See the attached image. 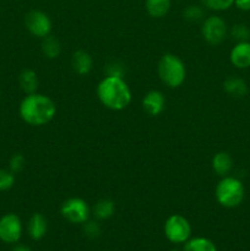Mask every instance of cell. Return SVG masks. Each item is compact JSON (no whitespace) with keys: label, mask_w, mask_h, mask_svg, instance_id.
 Instances as JSON below:
<instances>
[{"label":"cell","mask_w":250,"mask_h":251,"mask_svg":"<svg viewBox=\"0 0 250 251\" xmlns=\"http://www.w3.org/2000/svg\"><path fill=\"white\" fill-rule=\"evenodd\" d=\"M20 117L26 124L42 126L53 120L56 114V105L48 96L41 93L27 95L19 107Z\"/></svg>","instance_id":"6da1fadb"},{"label":"cell","mask_w":250,"mask_h":251,"mask_svg":"<svg viewBox=\"0 0 250 251\" xmlns=\"http://www.w3.org/2000/svg\"><path fill=\"white\" fill-rule=\"evenodd\" d=\"M100 102L110 110H123L131 102V91L119 76H105L97 86Z\"/></svg>","instance_id":"7a4b0ae2"},{"label":"cell","mask_w":250,"mask_h":251,"mask_svg":"<svg viewBox=\"0 0 250 251\" xmlns=\"http://www.w3.org/2000/svg\"><path fill=\"white\" fill-rule=\"evenodd\" d=\"M158 76L168 87L176 88L181 86L186 77V69L183 60L174 54H164L158 61Z\"/></svg>","instance_id":"3957f363"},{"label":"cell","mask_w":250,"mask_h":251,"mask_svg":"<svg viewBox=\"0 0 250 251\" xmlns=\"http://www.w3.org/2000/svg\"><path fill=\"white\" fill-rule=\"evenodd\" d=\"M244 193V185L242 181L233 176H225L216 186L215 196L221 206L233 208L242 203Z\"/></svg>","instance_id":"277c9868"},{"label":"cell","mask_w":250,"mask_h":251,"mask_svg":"<svg viewBox=\"0 0 250 251\" xmlns=\"http://www.w3.org/2000/svg\"><path fill=\"white\" fill-rule=\"evenodd\" d=\"M164 235L173 244H183L190 239L191 226L181 215H172L164 223Z\"/></svg>","instance_id":"5b68a950"},{"label":"cell","mask_w":250,"mask_h":251,"mask_svg":"<svg viewBox=\"0 0 250 251\" xmlns=\"http://www.w3.org/2000/svg\"><path fill=\"white\" fill-rule=\"evenodd\" d=\"M61 216L74 225H83L90 218V207L87 202L80 198L68 199L60 207Z\"/></svg>","instance_id":"8992f818"},{"label":"cell","mask_w":250,"mask_h":251,"mask_svg":"<svg viewBox=\"0 0 250 251\" xmlns=\"http://www.w3.org/2000/svg\"><path fill=\"white\" fill-rule=\"evenodd\" d=\"M203 39L211 46H218L227 36V25L220 16H210L203 21L201 27Z\"/></svg>","instance_id":"52a82bcc"},{"label":"cell","mask_w":250,"mask_h":251,"mask_svg":"<svg viewBox=\"0 0 250 251\" xmlns=\"http://www.w3.org/2000/svg\"><path fill=\"white\" fill-rule=\"evenodd\" d=\"M25 26L27 31L34 37L44 38L51 31V21L46 12L41 10H32L25 16Z\"/></svg>","instance_id":"ba28073f"},{"label":"cell","mask_w":250,"mask_h":251,"mask_svg":"<svg viewBox=\"0 0 250 251\" xmlns=\"http://www.w3.org/2000/svg\"><path fill=\"white\" fill-rule=\"evenodd\" d=\"M22 235V222L15 213H6L0 218V240L15 244Z\"/></svg>","instance_id":"9c48e42d"},{"label":"cell","mask_w":250,"mask_h":251,"mask_svg":"<svg viewBox=\"0 0 250 251\" xmlns=\"http://www.w3.org/2000/svg\"><path fill=\"white\" fill-rule=\"evenodd\" d=\"M142 107L149 115L157 117L161 114L166 107V98L159 91H150L142 100Z\"/></svg>","instance_id":"30bf717a"},{"label":"cell","mask_w":250,"mask_h":251,"mask_svg":"<svg viewBox=\"0 0 250 251\" xmlns=\"http://www.w3.org/2000/svg\"><path fill=\"white\" fill-rule=\"evenodd\" d=\"M230 63L238 69H247L250 66V43L239 42L230 50Z\"/></svg>","instance_id":"8fae6325"},{"label":"cell","mask_w":250,"mask_h":251,"mask_svg":"<svg viewBox=\"0 0 250 251\" xmlns=\"http://www.w3.org/2000/svg\"><path fill=\"white\" fill-rule=\"evenodd\" d=\"M48 230V222L47 218L42 213H34L29 218L28 226H27V232L28 235L33 240H41Z\"/></svg>","instance_id":"7c38bea8"},{"label":"cell","mask_w":250,"mask_h":251,"mask_svg":"<svg viewBox=\"0 0 250 251\" xmlns=\"http://www.w3.org/2000/svg\"><path fill=\"white\" fill-rule=\"evenodd\" d=\"M71 66L74 71L78 75H87L93 66L92 56L85 50H77L73 54L71 58Z\"/></svg>","instance_id":"4fadbf2b"},{"label":"cell","mask_w":250,"mask_h":251,"mask_svg":"<svg viewBox=\"0 0 250 251\" xmlns=\"http://www.w3.org/2000/svg\"><path fill=\"white\" fill-rule=\"evenodd\" d=\"M212 169L217 176H228L233 169V159L227 152H217L212 158Z\"/></svg>","instance_id":"5bb4252c"},{"label":"cell","mask_w":250,"mask_h":251,"mask_svg":"<svg viewBox=\"0 0 250 251\" xmlns=\"http://www.w3.org/2000/svg\"><path fill=\"white\" fill-rule=\"evenodd\" d=\"M19 85L26 95L36 93L39 85L38 76H37V74L34 73L33 70H31V69H25L19 76Z\"/></svg>","instance_id":"9a60e30c"},{"label":"cell","mask_w":250,"mask_h":251,"mask_svg":"<svg viewBox=\"0 0 250 251\" xmlns=\"http://www.w3.org/2000/svg\"><path fill=\"white\" fill-rule=\"evenodd\" d=\"M172 0H146L145 6L150 16L154 19H161L168 14L171 9Z\"/></svg>","instance_id":"2e32d148"},{"label":"cell","mask_w":250,"mask_h":251,"mask_svg":"<svg viewBox=\"0 0 250 251\" xmlns=\"http://www.w3.org/2000/svg\"><path fill=\"white\" fill-rule=\"evenodd\" d=\"M223 88L228 95L233 97H244L248 92L247 83L238 77H228L223 82Z\"/></svg>","instance_id":"e0dca14e"},{"label":"cell","mask_w":250,"mask_h":251,"mask_svg":"<svg viewBox=\"0 0 250 251\" xmlns=\"http://www.w3.org/2000/svg\"><path fill=\"white\" fill-rule=\"evenodd\" d=\"M184 251H217V248L207 238H191L184 245Z\"/></svg>","instance_id":"ac0fdd59"},{"label":"cell","mask_w":250,"mask_h":251,"mask_svg":"<svg viewBox=\"0 0 250 251\" xmlns=\"http://www.w3.org/2000/svg\"><path fill=\"white\" fill-rule=\"evenodd\" d=\"M60 51H61L60 42H59L55 37L50 36V34L44 37L43 41H42V53L44 54L46 58L48 59L58 58Z\"/></svg>","instance_id":"d6986e66"},{"label":"cell","mask_w":250,"mask_h":251,"mask_svg":"<svg viewBox=\"0 0 250 251\" xmlns=\"http://www.w3.org/2000/svg\"><path fill=\"white\" fill-rule=\"evenodd\" d=\"M115 205L109 199H102L93 206V215L97 220H108L114 213Z\"/></svg>","instance_id":"ffe728a7"},{"label":"cell","mask_w":250,"mask_h":251,"mask_svg":"<svg viewBox=\"0 0 250 251\" xmlns=\"http://www.w3.org/2000/svg\"><path fill=\"white\" fill-rule=\"evenodd\" d=\"M202 4L207 9L215 10V11H223L227 10L234 4V0H201Z\"/></svg>","instance_id":"44dd1931"},{"label":"cell","mask_w":250,"mask_h":251,"mask_svg":"<svg viewBox=\"0 0 250 251\" xmlns=\"http://www.w3.org/2000/svg\"><path fill=\"white\" fill-rule=\"evenodd\" d=\"M15 184V176L11 171L0 169V191L11 189Z\"/></svg>","instance_id":"7402d4cb"},{"label":"cell","mask_w":250,"mask_h":251,"mask_svg":"<svg viewBox=\"0 0 250 251\" xmlns=\"http://www.w3.org/2000/svg\"><path fill=\"white\" fill-rule=\"evenodd\" d=\"M203 14H205V12H203V10L201 9V6H198V5H190V6H188L185 10H184L183 15L188 21L195 22L202 19Z\"/></svg>","instance_id":"603a6c76"},{"label":"cell","mask_w":250,"mask_h":251,"mask_svg":"<svg viewBox=\"0 0 250 251\" xmlns=\"http://www.w3.org/2000/svg\"><path fill=\"white\" fill-rule=\"evenodd\" d=\"M83 232L90 239H96L100 235V226L96 221H86L83 223Z\"/></svg>","instance_id":"cb8c5ba5"},{"label":"cell","mask_w":250,"mask_h":251,"mask_svg":"<svg viewBox=\"0 0 250 251\" xmlns=\"http://www.w3.org/2000/svg\"><path fill=\"white\" fill-rule=\"evenodd\" d=\"M250 32L247 28V26L244 25H235L232 29V37L234 39L239 42H247V39L249 38Z\"/></svg>","instance_id":"d4e9b609"},{"label":"cell","mask_w":250,"mask_h":251,"mask_svg":"<svg viewBox=\"0 0 250 251\" xmlns=\"http://www.w3.org/2000/svg\"><path fill=\"white\" fill-rule=\"evenodd\" d=\"M24 166H25V157L22 156V154L16 153L10 158L9 167H10V171H11L14 174L21 172L22 169H24Z\"/></svg>","instance_id":"484cf974"},{"label":"cell","mask_w":250,"mask_h":251,"mask_svg":"<svg viewBox=\"0 0 250 251\" xmlns=\"http://www.w3.org/2000/svg\"><path fill=\"white\" fill-rule=\"evenodd\" d=\"M123 74H124V68L118 61H114V63L109 64L107 66V76H119V77H123Z\"/></svg>","instance_id":"4316f807"},{"label":"cell","mask_w":250,"mask_h":251,"mask_svg":"<svg viewBox=\"0 0 250 251\" xmlns=\"http://www.w3.org/2000/svg\"><path fill=\"white\" fill-rule=\"evenodd\" d=\"M234 4L238 9L243 10V11L250 10V0H234Z\"/></svg>","instance_id":"83f0119b"},{"label":"cell","mask_w":250,"mask_h":251,"mask_svg":"<svg viewBox=\"0 0 250 251\" xmlns=\"http://www.w3.org/2000/svg\"><path fill=\"white\" fill-rule=\"evenodd\" d=\"M12 251H33V250H32L29 247H27V245H16V247H14Z\"/></svg>","instance_id":"f1b7e54d"},{"label":"cell","mask_w":250,"mask_h":251,"mask_svg":"<svg viewBox=\"0 0 250 251\" xmlns=\"http://www.w3.org/2000/svg\"><path fill=\"white\" fill-rule=\"evenodd\" d=\"M171 251H179V250H176V249H173V250H171Z\"/></svg>","instance_id":"f546056e"}]
</instances>
